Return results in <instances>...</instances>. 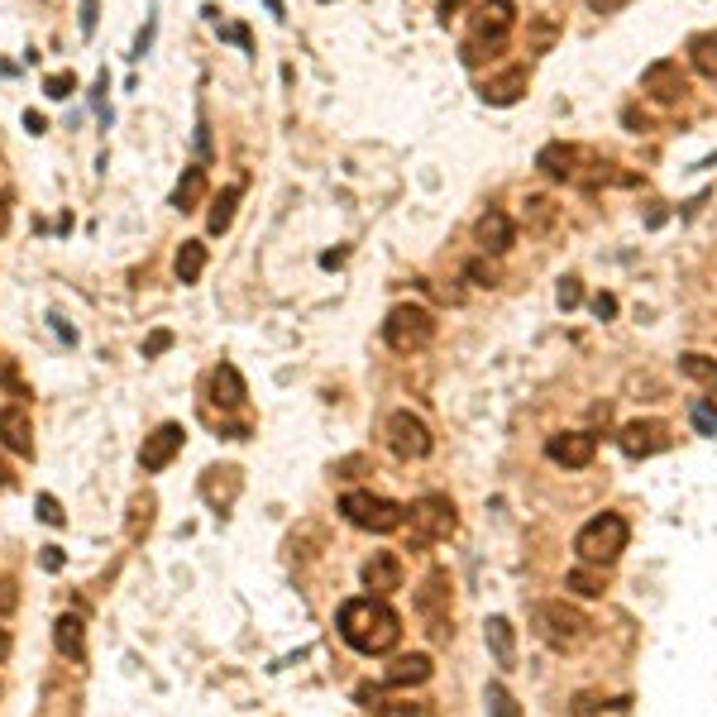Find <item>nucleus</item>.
Returning a JSON list of instances; mask_svg holds the SVG:
<instances>
[{"label":"nucleus","mask_w":717,"mask_h":717,"mask_svg":"<svg viewBox=\"0 0 717 717\" xmlns=\"http://www.w3.org/2000/svg\"><path fill=\"white\" fill-rule=\"evenodd\" d=\"M593 316H598V321H612V316H617V297H612V292H598V297H593Z\"/></svg>","instance_id":"e433bc0d"},{"label":"nucleus","mask_w":717,"mask_h":717,"mask_svg":"<svg viewBox=\"0 0 717 717\" xmlns=\"http://www.w3.org/2000/svg\"><path fill=\"white\" fill-rule=\"evenodd\" d=\"M340 517H345L349 526H359V531H373V536H388V531H397V526L407 522V507H397L392 498H383V493H345L340 498Z\"/></svg>","instance_id":"20e7f679"},{"label":"nucleus","mask_w":717,"mask_h":717,"mask_svg":"<svg viewBox=\"0 0 717 717\" xmlns=\"http://www.w3.org/2000/svg\"><path fill=\"white\" fill-rule=\"evenodd\" d=\"M168 345H173V335H168V330H153L149 340H144V359H153V354H163Z\"/></svg>","instance_id":"58836bf2"},{"label":"nucleus","mask_w":717,"mask_h":717,"mask_svg":"<svg viewBox=\"0 0 717 717\" xmlns=\"http://www.w3.org/2000/svg\"><path fill=\"white\" fill-rule=\"evenodd\" d=\"M72 91H77V77H72V72H53V77L44 82V96H48V101H67Z\"/></svg>","instance_id":"473e14b6"},{"label":"nucleus","mask_w":717,"mask_h":717,"mask_svg":"<svg viewBox=\"0 0 717 717\" xmlns=\"http://www.w3.org/2000/svg\"><path fill=\"white\" fill-rule=\"evenodd\" d=\"M407 522H412V545H431V541H450L459 531V512L445 493H426L407 507Z\"/></svg>","instance_id":"423d86ee"},{"label":"nucleus","mask_w":717,"mask_h":717,"mask_svg":"<svg viewBox=\"0 0 717 717\" xmlns=\"http://www.w3.org/2000/svg\"><path fill=\"white\" fill-rule=\"evenodd\" d=\"M526 82H531V77H526V67H502L498 77H488V82H483L478 96H483L488 106H517V101L526 96Z\"/></svg>","instance_id":"dca6fc26"},{"label":"nucleus","mask_w":717,"mask_h":717,"mask_svg":"<svg viewBox=\"0 0 717 717\" xmlns=\"http://www.w3.org/2000/svg\"><path fill=\"white\" fill-rule=\"evenodd\" d=\"M545 455L555 459L560 469H588L598 455V435L593 431H560L545 440Z\"/></svg>","instance_id":"1a4fd4ad"},{"label":"nucleus","mask_w":717,"mask_h":717,"mask_svg":"<svg viewBox=\"0 0 717 717\" xmlns=\"http://www.w3.org/2000/svg\"><path fill=\"white\" fill-rule=\"evenodd\" d=\"M450 603H455V584H450V574H445V569H431V574H426V584L416 588V612L435 627V622H450Z\"/></svg>","instance_id":"f8f14e48"},{"label":"nucleus","mask_w":717,"mask_h":717,"mask_svg":"<svg viewBox=\"0 0 717 717\" xmlns=\"http://www.w3.org/2000/svg\"><path fill=\"white\" fill-rule=\"evenodd\" d=\"M5 230H10V211L0 206V235H5Z\"/></svg>","instance_id":"de8ad7c7"},{"label":"nucleus","mask_w":717,"mask_h":717,"mask_svg":"<svg viewBox=\"0 0 717 717\" xmlns=\"http://www.w3.org/2000/svg\"><path fill=\"white\" fill-rule=\"evenodd\" d=\"M474 239L483 254H507L512 244H517V225H512V216L507 211H483L474 225Z\"/></svg>","instance_id":"4468645a"},{"label":"nucleus","mask_w":717,"mask_h":717,"mask_svg":"<svg viewBox=\"0 0 717 717\" xmlns=\"http://www.w3.org/2000/svg\"><path fill=\"white\" fill-rule=\"evenodd\" d=\"M512 24H517V5L512 0H483L474 10V44L498 48L512 34Z\"/></svg>","instance_id":"9d476101"},{"label":"nucleus","mask_w":717,"mask_h":717,"mask_svg":"<svg viewBox=\"0 0 717 717\" xmlns=\"http://www.w3.org/2000/svg\"><path fill=\"white\" fill-rule=\"evenodd\" d=\"M48 321H53V326H58V335H63V340H67V345H77V330H72V326H67V321H63V316H48Z\"/></svg>","instance_id":"79ce46f5"},{"label":"nucleus","mask_w":717,"mask_h":717,"mask_svg":"<svg viewBox=\"0 0 717 717\" xmlns=\"http://www.w3.org/2000/svg\"><path fill=\"white\" fill-rule=\"evenodd\" d=\"M555 302H560V311H574V306L584 302V283L569 273V278H560V287H555Z\"/></svg>","instance_id":"2f4dec72"},{"label":"nucleus","mask_w":717,"mask_h":717,"mask_svg":"<svg viewBox=\"0 0 717 717\" xmlns=\"http://www.w3.org/2000/svg\"><path fill=\"white\" fill-rule=\"evenodd\" d=\"M39 517H44L48 526H63V522H67V517H63V507H58V502H53V498H48V493H44V498H39Z\"/></svg>","instance_id":"4c0bfd02"},{"label":"nucleus","mask_w":717,"mask_h":717,"mask_svg":"<svg viewBox=\"0 0 717 717\" xmlns=\"http://www.w3.org/2000/svg\"><path fill=\"white\" fill-rule=\"evenodd\" d=\"M617 445H622V455L627 459H651V455H660V450H670V426L655 421V416H646V421H627V426L617 431Z\"/></svg>","instance_id":"6e6552de"},{"label":"nucleus","mask_w":717,"mask_h":717,"mask_svg":"<svg viewBox=\"0 0 717 717\" xmlns=\"http://www.w3.org/2000/svg\"><path fill=\"white\" fill-rule=\"evenodd\" d=\"M359 574H364V584L373 588V598H388V593L402 588V565H397V555H392V550H373Z\"/></svg>","instance_id":"2eb2a0df"},{"label":"nucleus","mask_w":717,"mask_h":717,"mask_svg":"<svg viewBox=\"0 0 717 717\" xmlns=\"http://www.w3.org/2000/svg\"><path fill=\"white\" fill-rule=\"evenodd\" d=\"M239 192H244V187H225V192L216 196V206H211V216H206V230H211V235H225V230L235 225Z\"/></svg>","instance_id":"bb28decb"},{"label":"nucleus","mask_w":717,"mask_h":717,"mask_svg":"<svg viewBox=\"0 0 717 717\" xmlns=\"http://www.w3.org/2000/svg\"><path fill=\"white\" fill-rule=\"evenodd\" d=\"M641 91H651L655 101L674 106V101L689 91V82H684V72H679V63H674V58H660V63H651L646 72H641Z\"/></svg>","instance_id":"ddd939ff"},{"label":"nucleus","mask_w":717,"mask_h":717,"mask_svg":"<svg viewBox=\"0 0 717 717\" xmlns=\"http://www.w3.org/2000/svg\"><path fill=\"white\" fill-rule=\"evenodd\" d=\"M335 627L359 655H388L402 641V617L383 598H373V593L369 598H349L340 608V617H335Z\"/></svg>","instance_id":"f257e3e1"},{"label":"nucleus","mask_w":717,"mask_h":717,"mask_svg":"<svg viewBox=\"0 0 717 717\" xmlns=\"http://www.w3.org/2000/svg\"><path fill=\"white\" fill-rule=\"evenodd\" d=\"M53 641H58V651H63V655L82 660V655H87V627H82V617L63 612V617L53 622Z\"/></svg>","instance_id":"5701e85b"},{"label":"nucleus","mask_w":717,"mask_h":717,"mask_svg":"<svg viewBox=\"0 0 717 717\" xmlns=\"http://www.w3.org/2000/svg\"><path fill=\"white\" fill-rule=\"evenodd\" d=\"M459 5H464V0H440V15L450 20V10H459Z\"/></svg>","instance_id":"49530a36"},{"label":"nucleus","mask_w":717,"mask_h":717,"mask_svg":"<svg viewBox=\"0 0 717 717\" xmlns=\"http://www.w3.org/2000/svg\"><path fill=\"white\" fill-rule=\"evenodd\" d=\"M182 440H187V431L177 426V421H163L153 435H144V450H139V464H144V474H163L168 464L177 459V450H182Z\"/></svg>","instance_id":"9b49d317"},{"label":"nucleus","mask_w":717,"mask_h":717,"mask_svg":"<svg viewBox=\"0 0 717 717\" xmlns=\"http://www.w3.org/2000/svg\"><path fill=\"white\" fill-rule=\"evenodd\" d=\"M211 402L225 407V412L244 407V378H239L235 364H216V369H211Z\"/></svg>","instance_id":"412c9836"},{"label":"nucleus","mask_w":717,"mask_h":717,"mask_svg":"<svg viewBox=\"0 0 717 717\" xmlns=\"http://www.w3.org/2000/svg\"><path fill=\"white\" fill-rule=\"evenodd\" d=\"M149 526H153V493H139L130 502V541H139Z\"/></svg>","instance_id":"7c9ffc66"},{"label":"nucleus","mask_w":717,"mask_h":717,"mask_svg":"<svg viewBox=\"0 0 717 717\" xmlns=\"http://www.w3.org/2000/svg\"><path fill=\"white\" fill-rule=\"evenodd\" d=\"M0 440L10 455H34V426L24 407H0Z\"/></svg>","instance_id":"a211bd4d"},{"label":"nucleus","mask_w":717,"mask_h":717,"mask_svg":"<svg viewBox=\"0 0 717 717\" xmlns=\"http://www.w3.org/2000/svg\"><path fill=\"white\" fill-rule=\"evenodd\" d=\"M431 674H435L431 655H397L388 670H383V684H388V689H412V684H426Z\"/></svg>","instance_id":"6ab92c4d"},{"label":"nucleus","mask_w":717,"mask_h":717,"mask_svg":"<svg viewBox=\"0 0 717 717\" xmlns=\"http://www.w3.org/2000/svg\"><path fill=\"white\" fill-rule=\"evenodd\" d=\"M15 603H20V584H15V579H0V617H10Z\"/></svg>","instance_id":"f704fd0d"},{"label":"nucleus","mask_w":717,"mask_h":717,"mask_svg":"<svg viewBox=\"0 0 717 717\" xmlns=\"http://www.w3.org/2000/svg\"><path fill=\"white\" fill-rule=\"evenodd\" d=\"M536 168H541L550 182H574V177H579V149L555 139V144H545V149L536 153Z\"/></svg>","instance_id":"f3484780"},{"label":"nucleus","mask_w":717,"mask_h":717,"mask_svg":"<svg viewBox=\"0 0 717 717\" xmlns=\"http://www.w3.org/2000/svg\"><path fill=\"white\" fill-rule=\"evenodd\" d=\"M689 63H694L698 77L717 82V29H708V34H694V39H689Z\"/></svg>","instance_id":"393cba45"},{"label":"nucleus","mask_w":717,"mask_h":717,"mask_svg":"<svg viewBox=\"0 0 717 717\" xmlns=\"http://www.w3.org/2000/svg\"><path fill=\"white\" fill-rule=\"evenodd\" d=\"M0 483H10V464L5 459H0Z\"/></svg>","instance_id":"09e8293b"},{"label":"nucleus","mask_w":717,"mask_h":717,"mask_svg":"<svg viewBox=\"0 0 717 717\" xmlns=\"http://www.w3.org/2000/svg\"><path fill=\"white\" fill-rule=\"evenodd\" d=\"M679 373L703 383V388H717V359H708V354H679Z\"/></svg>","instance_id":"c85d7f7f"},{"label":"nucleus","mask_w":717,"mask_h":717,"mask_svg":"<svg viewBox=\"0 0 717 717\" xmlns=\"http://www.w3.org/2000/svg\"><path fill=\"white\" fill-rule=\"evenodd\" d=\"M622 5H627V0H588L593 15H612V10H622Z\"/></svg>","instance_id":"a19ab883"},{"label":"nucleus","mask_w":717,"mask_h":717,"mask_svg":"<svg viewBox=\"0 0 717 717\" xmlns=\"http://www.w3.org/2000/svg\"><path fill=\"white\" fill-rule=\"evenodd\" d=\"M82 34H96V0H82Z\"/></svg>","instance_id":"ea45409f"},{"label":"nucleus","mask_w":717,"mask_h":717,"mask_svg":"<svg viewBox=\"0 0 717 717\" xmlns=\"http://www.w3.org/2000/svg\"><path fill=\"white\" fill-rule=\"evenodd\" d=\"M239 469L235 464H220V469H206V478H201V498L211 502V507H230V502L239 498Z\"/></svg>","instance_id":"aec40b11"},{"label":"nucleus","mask_w":717,"mask_h":717,"mask_svg":"<svg viewBox=\"0 0 717 717\" xmlns=\"http://www.w3.org/2000/svg\"><path fill=\"white\" fill-rule=\"evenodd\" d=\"M201 196H206V168H187L182 182H177V192H173V206L177 211H196Z\"/></svg>","instance_id":"cd10ccee"},{"label":"nucleus","mask_w":717,"mask_h":717,"mask_svg":"<svg viewBox=\"0 0 717 717\" xmlns=\"http://www.w3.org/2000/svg\"><path fill=\"white\" fill-rule=\"evenodd\" d=\"M39 565H44V569H63V555H58V550H53V545H48L44 555H39Z\"/></svg>","instance_id":"37998d69"},{"label":"nucleus","mask_w":717,"mask_h":717,"mask_svg":"<svg viewBox=\"0 0 717 717\" xmlns=\"http://www.w3.org/2000/svg\"><path fill=\"white\" fill-rule=\"evenodd\" d=\"M588 627H593V622H588L574 603H565V598H550V603H536V608H531V631L541 636L550 651H574V646H584Z\"/></svg>","instance_id":"f03ea898"},{"label":"nucleus","mask_w":717,"mask_h":717,"mask_svg":"<svg viewBox=\"0 0 717 717\" xmlns=\"http://www.w3.org/2000/svg\"><path fill=\"white\" fill-rule=\"evenodd\" d=\"M173 273H177V283H196V278L206 273V244H201V239H182V249H177V259H173Z\"/></svg>","instance_id":"b1692460"},{"label":"nucleus","mask_w":717,"mask_h":717,"mask_svg":"<svg viewBox=\"0 0 717 717\" xmlns=\"http://www.w3.org/2000/svg\"><path fill=\"white\" fill-rule=\"evenodd\" d=\"M464 273H469V278H474L478 287H498V268H493V263L474 259V263H469V268H464Z\"/></svg>","instance_id":"72a5a7b5"},{"label":"nucleus","mask_w":717,"mask_h":717,"mask_svg":"<svg viewBox=\"0 0 717 717\" xmlns=\"http://www.w3.org/2000/svg\"><path fill=\"white\" fill-rule=\"evenodd\" d=\"M0 660H10V631L0 627Z\"/></svg>","instance_id":"a18cd8bd"},{"label":"nucleus","mask_w":717,"mask_h":717,"mask_svg":"<svg viewBox=\"0 0 717 717\" xmlns=\"http://www.w3.org/2000/svg\"><path fill=\"white\" fill-rule=\"evenodd\" d=\"M631 541V526L627 517H617V512H598L593 522L579 526V536H574V550H579V560L584 565H603L608 569Z\"/></svg>","instance_id":"7ed1b4c3"},{"label":"nucleus","mask_w":717,"mask_h":717,"mask_svg":"<svg viewBox=\"0 0 717 717\" xmlns=\"http://www.w3.org/2000/svg\"><path fill=\"white\" fill-rule=\"evenodd\" d=\"M431 426L412 412H392L388 416V450L397 459H426L431 455Z\"/></svg>","instance_id":"0eeeda50"},{"label":"nucleus","mask_w":717,"mask_h":717,"mask_svg":"<svg viewBox=\"0 0 717 717\" xmlns=\"http://www.w3.org/2000/svg\"><path fill=\"white\" fill-rule=\"evenodd\" d=\"M383 340L397 354H416V349H426L435 340V316L426 306H412V302L392 306L388 321H383Z\"/></svg>","instance_id":"39448f33"},{"label":"nucleus","mask_w":717,"mask_h":717,"mask_svg":"<svg viewBox=\"0 0 717 717\" xmlns=\"http://www.w3.org/2000/svg\"><path fill=\"white\" fill-rule=\"evenodd\" d=\"M483 703H488V717H522L517 698L507 694L502 684H488V689H483Z\"/></svg>","instance_id":"c756f323"},{"label":"nucleus","mask_w":717,"mask_h":717,"mask_svg":"<svg viewBox=\"0 0 717 717\" xmlns=\"http://www.w3.org/2000/svg\"><path fill=\"white\" fill-rule=\"evenodd\" d=\"M694 426L703 435H717V412L708 407V402H698V407H694Z\"/></svg>","instance_id":"c9c22d12"},{"label":"nucleus","mask_w":717,"mask_h":717,"mask_svg":"<svg viewBox=\"0 0 717 717\" xmlns=\"http://www.w3.org/2000/svg\"><path fill=\"white\" fill-rule=\"evenodd\" d=\"M483 636H488L493 660H498L502 670H512V665H517V631H512V622H507V617H488V622H483Z\"/></svg>","instance_id":"4be33fe9"},{"label":"nucleus","mask_w":717,"mask_h":717,"mask_svg":"<svg viewBox=\"0 0 717 717\" xmlns=\"http://www.w3.org/2000/svg\"><path fill=\"white\" fill-rule=\"evenodd\" d=\"M24 130H29V134H44V115H34V110H24Z\"/></svg>","instance_id":"c03bdc74"},{"label":"nucleus","mask_w":717,"mask_h":717,"mask_svg":"<svg viewBox=\"0 0 717 717\" xmlns=\"http://www.w3.org/2000/svg\"><path fill=\"white\" fill-rule=\"evenodd\" d=\"M565 588H574L579 598H603V588H608V574H603V565H579L565 574Z\"/></svg>","instance_id":"a878e982"}]
</instances>
